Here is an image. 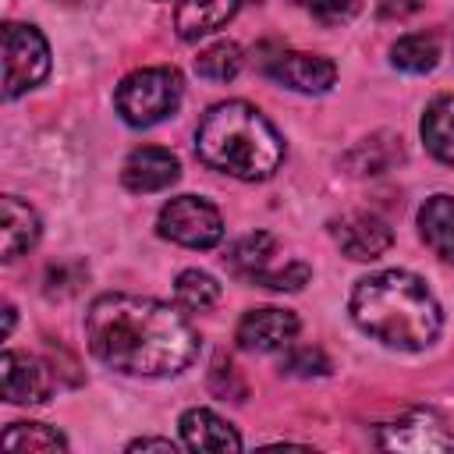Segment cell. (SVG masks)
Listing matches in <instances>:
<instances>
[{"label": "cell", "instance_id": "5bb4252c", "mask_svg": "<svg viewBox=\"0 0 454 454\" xmlns=\"http://www.w3.org/2000/svg\"><path fill=\"white\" fill-rule=\"evenodd\" d=\"M39 234H43L39 213L28 202H21L18 195H4L0 199V259L14 262L28 248H35Z\"/></svg>", "mask_w": 454, "mask_h": 454}, {"label": "cell", "instance_id": "f1b7e54d", "mask_svg": "<svg viewBox=\"0 0 454 454\" xmlns=\"http://www.w3.org/2000/svg\"><path fill=\"white\" fill-rule=\"evenodd\" d=\"M11 326H14V309H11V305H7V309H4V330H7V333H11Z\"/></svg>", "mask_w": 454, "mask_h": 454}, {"label": "cell", "instance_id": "484cf974", "mask_svg": "<svg viewBox=\"0 0 454 454\" xmlns=\"http://www.w3.org/2000/svg\"><path fill=\"white\" fill-rule=\"evenodd\" d=\"M209 387H213V394H220V397H231V401H245V383H241L238 369H234L227 358H216V362H213V372H209Z\"/></svg>", "mask_w": 454, "mask_h": 454}, {"label": "cell", "instance_id": "603a6c76", "mask_svg": "<svg viewBox=\"0 0 454 454\" xmlns=\"http://www.w3.org/2000/svg\"><path fill=\"white\" fill-rule=\"evenodd\" d=\"M291 4L312 14L319 25H348L362 11L365 0H291Z\"/></svg>", "mask_w": 454, "mask_h": 454}, {"label": "cell", "instance_id": "4fadbf2b", "mask_svg": "<svg viewBox=\"0 0 454 454\" xmlns=\"http://www.w3.org/2000/svg\"><path fill=\"white\" fill-rule=\"evenodd\" d=\"M181 177V163L170 149H160V145H138L131 149V156L124 160L121 167V181L128 192H163L170 188L174 181Z\"/></svg>", "mask_w": 454, "mask_h": 454}, {"label": "cell", "instance_id": "3957f363", "mask_svg": "<svg viewBox=\"0 0 454 454\" xmlns=\"http://www.w3.org/2000/svg\"><path fill=\"white\" fill-rule=\"evenodd\" d=\"M195 153L206 167L238 181H266L284 163L280 131L245 99L213 103L195 128Z\"/></svg>", "mask_w": 454, "mask_h": 454}, {"label": "cell", "instance_id": "d6986e66", "mask_svg": "<svg viewBox=\"0 0 454 454\" xmlns=\"http://www.w3.org/2000/svg\"><path fill=\"white\" fill-rule=\"evenodd\" d=\"M440 60V43L429 32H408L390 46V64L408 74H426Z\"/></svg>", "mask_w": 454, "mask_h": 454}, {"label": "cell", "instance_id": "9c48e42d", "mask_svg": "<svg viewBox=\"0 0 454 454\" xmlns=\"http://www.w3.org/2000/svg\"><path fill=\"white\" fill-rule=\"evenodd\" d=\"M0 394L7 404H46L53 394V372L46 362L25 351H4L0 358Z\"/></svg>", "mask_w": 454, "mask_h": 454}, {"label": "cell", "instance_id": "7c38bea8", "mask_svg": "<svg viewBox=\"0 0 454 454\" xmlns=\"http://www.w3.org/2000/svg\"><path fill=\"white\" fill-rule=\"evenodd\" d=\"M270 78L294 89V92H309V96H319V92H330V85L337 82V67L333 60L319 57V53H301V50H284L277 53L270 64H266Z\"/></svg>", "mask_w": 454, "mask_h": 454}, {"label": "cell", "instance_id": "e0dca14e", "mask_svg": "<svg viewBox=\"0 0 454 454\" xmlns=\"http://www.w3.org/2000/svg\"><path fill=\"white\" fill-rule=\"evenodd\" d=\"M419 234L433 255L454 262V195H433L419 209Z\"/></svg>", "mask_w": 454, "mask_h": 454}, {"label": "cell", "instance_id": "ba28073f", "mask_svg": "<svg viewBox=\"0 0 454 454\" xmlns=\"http://www.w3.org/2000/svg\"><path fill=\"white\" fill-rule=\"evenodd\" d=\"M380 447L387 450H415V454H436V450H454V433L433 415V411H408L394 422H387L376 436Z\"/></svg>", "mask_w": 454, "mask_h": 454}, {"label": "cell", "instance_id": "52a82bcc", "mask_svg": "<svg viewBox=\"0 0 454 454\" xmlns=\"http://www.w3.org/2000/svg\"><path fill=\"white\" fill-rule=\"evenodd\" d=\"M156 231L160 238L184 248H213L223 238V216L202 195H177L160 209Z\"/></svg>", "mask_w": 454, "mask_h": 454}, {"label": "cell", "instance_id": "8fae6325", "mask_svg": "<svg viewBox=\"0 0 454 454\" xmlns=\"http://www.w3.org/2000/svg\"><path fill=\"white\" fill-rule=\"evenodd\" d=\"M330 234L340 245V252L351 259H380L394 241L390 223L376 213H365V209H351V213L337 216L330 223Z\"/></svg>", "mask_w": 454, "mask_h": 454}, {"label": "cell", "instance_id": "2e32d148", "mask_svg": "<svg viewBox=\"0 0 454 454\" xmlns=\"http://www.w3.org/2000/svg\"><path fill=\"white\" fill-rule=\"evenodd\" d=\"M181 440H184L188 450H213V454L241 450L238 429L209 408H188L181 415Z\"/></svg>", "mask_w": 454, "mask_h": 454}, {"label": "cell", "instance_id": "4316f807", "mask_svg": "<svg viewBox=\"0 0 454 454\" xmlns=\"http://www.w3.org/2000/svg\"><path fill=\"white\" fill-rule=\"evenodd\" d=\"M426 0H383L380 4V18H408L415 11H422Z\"/></svg>", "mask_w": 454, "mask_h": 454}, {"label": "cell", "instance_id": "f546056e", "mask_svg": "<svg viewBox=\"0 0 454 454\" xmlns=\"http://www.w3.org/2000/svg\"><path fill=\"white\" fill-rule=\"evenodd\" d=\"M71 4H92V0H71Z\"/></svg>", "mask_w": 454, "mask_h": 454}, {"label": "cell", "instance_id": "9a60e30c", "mask_svg": "<svg viewBox=\"0 0 454 454\" xmlns=\"http://www.w3.org/2000/svg\"><path fill=\"white\" fill-rule=\"evenodd\" d=\"M248 4H255V0H181L174 11V28L184 43H195L202 35L220 32Z\"/></svg>", "mask_w": 454, "mask_h": 454}, {"label": "cell", "instance_id": "d4e9b609", "mask_svg": "<svg viewBox=\"0 0 454 454\" xmlns=\"http://www.w3.org/2000/svg\"><path fill=\"white\" fill-rule=\"evenodd\" d=\"M280 369L287 376H326L330 372V358L319 348H291Z\"/></svg>", "mask_w": 454, "mask_h": 454}, {"label": "cell", "instance_id": "cb8c5ba5", "mask_svg": "<svg viewBox=\"0 0 454 454\" xmlns=\"http://www.w3.org/2000/svg\"><path fill=\"white\" fill-rule=\"evenodd\" d=\"M387 142H390L387 135H376V138H365L358 149H351V156H348L351 174H380V170H387L397 160V156H380V149Z\"/></svg>", "mask_w": 454, "mask_h": 454}, {"label": "cell", "instance_id": "277c9868", "mask_svg": "<svg viewBox=\"0 0 454 454\" xmlns=\"http://www.w3.org/2000/svg\"><path fill=\"white\" fill-rule=\"evenodd\" d=\"M181 96H184V82L177 67H138L121 78L114 92V106L124 124L153 128L177 114Z\"/></svg>", "mask_w": 454, "mask_h": 454}, {"label": "cell", "instance_id": "44dd1931", "mask_svg": "<svg viewBox=\"0 0 454 454\" xmlns=\"http://www.w3.org/2000/svg\"><path fill=\"white\" fill-rule=\"evenodd\" d=\"M174 298L188 312H206V309H213L220 301V284L206 270H184L174 280Z\"/></svg>", "mask_w": 454, "mask_h": 454}, {"label": "cell", "instance_id": "ac0fdd59", "mask_svg": "<svg viewBox=\"0 0 454 454\" xmlns=\"http://www.w3.org/2000/svg\"><path fill=\"white\" fill-rule=\"evenodd\" d=\"M422 142L426 149L454 167V96H436L422 114Z\"/></svg>", "mask_w": 454, "mask_h": 454}, {"label": "cell", "instance_id": "30bf717a", "mask_svg": "<svg viewBox=\"0 0 454 454\" xmlns=\"http://www.w3.org/2000/svg\"><path fill=\"white\" fill-rule=\"evenodd\" d=\"M298 333V316L291 309H277V305H262V309H248L238 323V348L245 351H284L291 348Z\"/></svg>", "mask_w": 454, "mask_h": 454}, {"label": "cell", "instance_id": "ffe728a7", "mask_svg": "<svg viewBox=\"0 0 454 454\" xmlns=\"http://www.w3.org/2000/svg\"><path fill=\"white\" fill-rule=\"evenodd\" d=\"M4 447L28 454H53V450H67V440L43 422H11L4 429Z\"/></svg>", "mask_w": 454, "mask_h": 454}, {"label": "cell", "instance_id": "8992f818", "mask_svg": "<svg viewBox=\"0 0 454 454\" xmlns=\"http://www.w3.org/2000/svg\"><path fill=\"white\" fill-rule=\"evenodd\" d=\"M50 74V43L35 25H4V99H18Z\"/></svg>", "mask_w": 454, "mask_h": 454}, {"label": "cell", "instance_id": "7a4b0ae2", "mask_svg": "<svg viewBox=\"0 0 454 454\" xmlns=\"http://www.w3.org/2000/svg\"><path fill=\"white\" fill-rule=\"evenodd\" d=\"M351 319L372 340L397 351H422L440 337L443 312L422 277L408 270H380L355 284Z\"/></svg>", "mask_w": 454, "mask_h": 454}, {"label": "cell", "instance_id": "6da1fadb", "mask_svg": "<svg viewBox=\"0 0 454 454\" xmlns=\"http://www.w3.org/2000/svg\"><path fill=\"white\" fill-rule=\"evenodd\" d=\"M85 344L124 376H177L199 355V330L167 301L99 294L85 312Z\"/></svg>", "mask_w": 454, "mask_h": 454}, {"label": "cell", "instance_id": "83f0119b", "mask_svg": "<svg viewBox=\"0 0 454 454\" xmlns=\"http://www.w3.org/2000/svg\"><path fill=\"white\" fill-rule=\"evenodd\" d=\"M128 450H163V454H174L177 443L174 440H163V436H142V440H131Z\"/></svg>", "mask_w": 454, "mask_h": 454}, {"label": "cell", "instance_id": "5b68a950", "mask_svg": "<svg viewBox=\"0 0 454 454\" xmlns=\"http://www.w3.org/2000/svg\"><path fill=\"white\" fill-rule=\"evenodd\" d=\"M273 255H277L273 234L255 231V234L238 238V241L227 248L223 262H227V270H231L234 277H241L245 284H259V287H270V291H298V287L309 284L312 270H309L305 262L291 259V262H284V266H273Z\"/></svg>", "mask_w": 454, "mask_h": 454}, {"label": "cell", "instance_id": "7402d4cb", "mask_svg": "<svg viewBox=\"0 0 454 454\" xmlns=\"http://www.w3.org/2000/svg\"><path fill=\"white\" fill-rule=\"evenodd\" d=\"M195 71L202 78H209V82H231L241 71V46L231 43V39H220V43L206 46L195 57Z\"/></svg>", "mask_w": 454, "mask_h": 454}]
</instances>
